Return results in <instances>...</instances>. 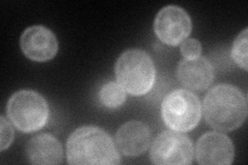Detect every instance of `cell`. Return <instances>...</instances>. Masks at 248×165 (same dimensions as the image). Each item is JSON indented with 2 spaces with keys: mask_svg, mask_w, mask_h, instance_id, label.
<instances>
[{
  "mask_svg": "<svg viewBox=\"0 0 248 165\" xmlns=\"http://www.w3.org/2000/svg\"><path fill=\"white\" fill-rule=\"evenodd\" d=\"M68 164L118 165L121 157L113 139L95 126H84L75 130L66 144Z\"/></svg>",
  "mask_w": 248,
  "mask_h": 165,
  "instance_id": "obj_1",
  "label": "cell"
},
{
  "mask_svg": "<svg viewBox=\"0 0 248 165\" xmlns=\"http://www.w3.org/2000/svg\"><path fill=\"white\" fill-rule=\"evenodd\" d=\"M203 113L212 128L220 131L235 130L246 120L247 98L235 86L217 85L205 96Z\"/></svg>",
  "mask_w": 248,
  "mask_h": 165,
  "instance_id": "obj_2",
  "label": "cell"
},
{
  "mask_svg": "<svg viewBox=\"0 0 248 165\" xmlns=\"http://www.w3.org/2000/svg\"><path fill=\"white\" fill-rule=\"evenodd\" d=\"M118 84L131 95L141 96L148 93L155 82V66L152 58L139 49L121 54L115 65Z\"/></svg>",
  "mask_w": 248,
  "mask_h": 165,
  "instance_id": "obj_3",
  "label": "cell"
},
{
  "mask_svg": "<svg viewBox=\"0 0 248 165\" xmlns=\"http://www.w3.org/2000/svg\"><path fill=\"white\" fill-rule=\"evenodd\" d=\"M6 113L15 127L24 133H30L45 126L49 120L50 109L40 93L20 90L7 102Z\"/></svg>",
  "mask_w": 248,
  "mask_h": 165,
  "instance_id": "obj_4",
  "label": "cell"
},
{
  "mask_svg": "<svg viewBox=\"0 0 248 165\" xmlns=\"http://www.w3.org/2000/svg\"><path fill=\"white\" fill-rule=\"evenodd\" d=\"M201 116V102L196 94L188 90H175L168 94L162 101V120L173 131L192 130L199 124Z\"/></svg>",
  "mask_w": 248,
  "mask_h": 165,
  "instance_id": "obj_5",
  "label": "cell"
},
{
  "mask_svg": "<svg viewBox=\"0 0 248 165\" xmlns=\"http://www.w3.org/2000/svg\"><path fill=\"white\" fill-rule=\"evenodd\" d=\"M193 154L189 137L177 131H164L153 141L150 159L158 165H188Z\"/></svg>",
  "mask_w": 248,
  "mask_h": 165,
  "instance_id": "obj_6",
  "label": "cell"
},
{
  "mask_svg": "<svg viewBox=\"0 0 248 165\" xmlns=\"http://www.w3.org/2000/svg\"><path fill=\"white\" fill-rule=\"evenodd\" d=\"M192 23L182 7L168 5L161 9L154 20V32L161 43L178 45L189 36Z\"/></svg>",
  "mask_w": 248,
  "mask_h": 165,
  "instance_id": "obj_7",
  "label": "cell"
},
{
  "mask_svg": "<svg viewBox=\"0 0 248 165\" xmlns=\"http://www.w3.org/2000/svg\"><path fill=\"white\" fill-rule=\"evenodd\" d=\"M20 46L25 56L36 62L52 60L58 52L57 38L52 31L41 25L27 28L20 38Z\"/></svg>",
  "mask_w": 248,
  "mask_h": 165,
  "instance_id": "obj_8",
  "label": "cell"
},
{
  "mask_svg": "<svg viewBox=\"0 0 248 165\" xmlns=\"http://www.w3.org/2000/svg\"><path fill=\"white\" fill-rule=\"evenodd\" d=\"M235 150L230 137L219 132H207L198 140L197 162L202 165H229L234 161Z\"/></svg>",
  "mask_w": 248,
  "mask_h": 165,
  "instance_id": "obj_9",
  "label": "cell"
},
{
  "mask_svg": "<svg viewBox=\"0 0 248 165\" xmlns=\"http://www.w3.org/2000/svg\"><path fill=\"white\" fill-rule=\"evenodd\" d=\"M116 143L119 150L129 157L144 154L151 144V131L146 124L139 121H130L118 129Z\"/></svg>",
  "mask_w": 248,
  "mask_h": 165,
  "instance_id": "obj_10",
  "label": "cell"
},
{
  "mask_svg": "<svg viewBox=\"0 0 248 165\" xmlns=\"http://www.w3.org/2000/svg\"><path fill=\"white\" fill-rule=\"evenodd\" d=\"M177 77L185 87L204 91L213 82L214 70L210 61L204 57L184 59L178 65Z\"/></svg>",
  "mask_w": 248,
  "mask_h": 165,
  "instance_id": "obj_11",
  "label": "cell"
},
{
  "mask_svg": "<svg viewBox=\"0 0 248 165\" xmlns=\"http://www.w3.org/2000/svg\"><path fill=\"white\" fill-rule=\"evenodd\" d=\"M27 156L30 163L41 165L60 164L63 150L60 141L48 133L35 135L27 146Z\"/></svg>",
  "mask_w": 248,
  "mask_h": 165,
  "instance_id": "obj_12",
  "label": "cell"
},
{
  "mask_svg": "<svg viewBox=\"0 0 248 165\" xmlns=\"http://www.w3.org/2000/svg\"><path fill=\"white\" fill-rule=\"evenodd\" d=\"M99 100L106 107L117 108L126 100L125 90L118 83L108 82L100 89Z\"/></svg>",
  "mask_w": 248,
  "mask_h": 165,
  "instance_id": "obj_13",
  "label": "cell"
},
{
  "mask_svg": "<svg viewBox=\"0 0 248 165\" xmlns=\"http://www.w3.org/2000/svg\"><path fill=\"white\" fill-rule=\"evenodd\" d=\"M248 30L245 28L241 33H240L237 38L235 39L234 44H232V58L234 59L236 63L243 68L244 70H247V33Z\"/></svg>",
  "mask_w": 248,
  "mask_h": 165,
  "instance_id": "obj_14",
  "label": "cell"
},
{
  "mask_svg": "<svg viewBox=\"0 0 248 165\" xmlns=\"http://www.w3.org/2000/svg\"><path fill=\"white\" fill-rule=\"evenodd\" d=\"M180 52L185 59H196L201 57L202 45L198 39H185L181 45Z\"/></svg>",
  "mask_w": 248,
  "mask_h": 165,
  "instance_id": "obj_15",
  "label": "cell"
},
{
  "mask_svg": "<svg viewBox=\"0 0 248 165\" xmlns=\"http://www.w3.org/2000/svg\"><path fill=\"white\" fill-rule=\"evenodd\" d=\"M0 124H1V146H0V150L4 151L12 145L15 132L12 125L5 119L4 116H1V118H0Z\"/></svg>",
  "mask_w": 248,
  "mask_h": 165,
  "instance_id": "obj_16",
  "label": "cell"
}]
</instances>
